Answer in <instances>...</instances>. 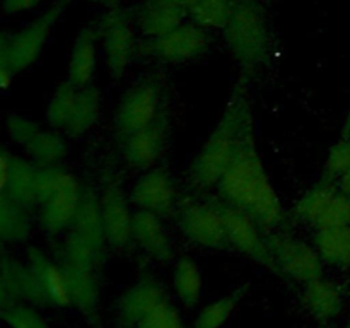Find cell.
<instances>
[{"label":"cell","instance_id":"cell-31","mask_svg":"<svg viewBox=\"0 0 350 328\" xmlns=\"http://www.w3.org/2000/svg\"><path fill=\"white\" fill-rule=\"evenodd\" d=\"M234 10V0H198L188 10L191 23L204 29H224Z\"/></svg>","mask_w":350,"mask_h":328},{"label":"cell","instance_id":"cell-25","mask_svg":"<svg viewBox=\"0 0 350 328\" xmlns=\"http://www.w3.org/2000/svg\"><path fill=\"white\" fill-rule=\"evenodd\" d=\"M101 105L103 96L98 85L91 84L84 89H79L75 108L64 132L70 137H82L89 132L99 120Z\"/></svg>","mask_w":350,"mask_h":328},{"label":"cell","instance_id":"cell-23","mask_svg":"<svg viewBox=\"0 0 350 328\" xmlns=\"http://www.w3.org/2000/svg\"><path fill=\"white\" fill-rule=\"evenodd\" d=\"M303 304L314 320L330 323L344 310V294L337 284L320 277L304 284Z\"/></svg>","mask_w":350,"mask_h":328},{"label":"cell","instance_id":"cell-10","mask_svg":"<svg viewBox=\"0 0 350 328\" xmlns=\"http://www.w3.org/2000/svg\"><path fill=\"white\" fill-rule=\"evenodd\" d=\"M178 226L188 241L208 249L228 248L224 221L214 202H187L181 205Z\"/></svg>","mask_w":350,"mask_h":328},{"label":"cell","instance_id":"cell-34","mask_svg":"<svg viewBox=\"0 0 350 328\" xmlns=\"http://www.w3.org/2000/svg\"><path fill=\"white\" fill-rule=\"evenodd\" d=\"M239 301V290L228 294L214 303L207 304L193 321V328H222L234 313Z\"/></svg>","mask_w":350,"mask_h":328},{"label":"cell","instance_id":"cell-29","mask_svg":"<svg viewBox=\"0 0 350 328\" xmlns=\"http://www.w3.org/2000/svg\"><path fill=\"white\" fill-rule=\"evenodd\" d=\"M24 149L40 166H60L68 152L67 142L60 133L43 128L24 146Z\"/></svg>","mask_w":350,"mask_h":328},{"label":"cell","instance_id":"cell-37","mask_svg":"<svg viewBox=\"0 0 350 328\" xmlns=\"http://www.w3.org/2000/svg\"><path fill=\"white\" fill-rule=\"evenodd\" d=\"M137 328H187L185 327V321L181 318L180 311L176 310L173 303L170 299H164L159 306L154 311H150L146 318L142 320V323Z\"/></svg>","mask_w":350,"mask_h":328},{"label":"cell","instance_id":"cell-13","mask_svg":"<svg viewBox=\"0 0 350 328\" xmlns=\"http://www.w3.org/2000/svg\"><path fill=\"white\" fill-rule=\"evenodd\" d=\"M130 202L140 210L157 215L173 214L178 204V188L173 176L163 167H154L144 173L130 191Z\"/></svg>","mask_w":350,"mask_h":328},{"label":"cell","instance_id":"cell-2","mask_svg":"<svg viewBox=\"0 0 350 328\" xmlns=\"http://www.w3.org/2000/svg\"><path fill=\"white\" fill-rule=\"evenodd\" d=\"M250 115L252 108H250L246 89L243 82H239L232 89L221 120L191 163L188 178L195 188L211 190L217 187L238 150L243 128Z\"/></svg>","mask_w":350,"mask_h":328},{"label":"cell","instance_id":"cell-19","mask_svg":"<svg viewBox=\"0 0 350 328\" xmlns=\"http://www.w3.org/2000/svg\"><path fill=\"white\" fill-rule=\"evenodd\" d=\"M99 40L98 24L85 26L79 31L70 51V62H68V79L77 89H84L92 84L98 65V50L96 41Z\"/></svg>","mask_w":350,"mask_h":328},{"label":"cell","instance_id":"cell-46","mask_svg":"<svg viewBox=\"0 0 350 328\" xmlns=\"http://www.w3.org/2000/svg\"><path fill=\"white\" fill-rule=\"evenodd\" d=\"M340 328H350V320L347 321V323H344V325H342Z\"/></svg>","mask_w":350,"mask_h":328},{"label":"cell","instance_id":"cell-14","mask_svg":"<svg viewBox=\"0 0 350 328\" xmlns=\"http://www.w3.org/2000/svg\"><path fill=\"white\" fill-rule=\"evenodd\" d=\"M167 135L170 120L161 111L150 125L122 140L123 159L132 169H150L164 152Z\"/></svg>","mask_w":350,"mask_h":328},{"label":"cell","instance_id":"cell-33","mask_svg":"<svg viewBox=\"0 0 350 328\" xmlns=\"http://www.w3.org/2000/svg\"><path fill=\"white\" fill-rule=\"evenodd\" d=\"M79 89L70 81H65L55 89L46 108V122L51 128L64 130L75 108Z\"/></svg>","mask_w":350,"mask_h":328},{"label":"cell","instance_id":"cell-3","mask_svg":"<svg viewBox=\"0 0 350 328\" xmlns=\"http://www.w3.org/2000/svg\"><path fill=\"white\" fill-rule=\"evenodd\" d=\"M222 33L245 74L253 75L269 62L272 34L265 10L256 0H234V10Z\"/></svg>","mask_w":350,"mask_h":328},{"label":"cell","instance_id":"cell-11","mask_svg":"<svg viewBox=\"0 0 350 328\" xmlns=\"http://www.w3.org/2000/svg\"><path fill=\"white\" fill-rule=\"evenodd\" d=\"M101 198L103 217H105L106 241L113 248L125 249L133 241V212L130 210L129 200L122 187L109 171L101 176Z\"/></svg>","mask_w":350,"mask_h":328},{"label":"cell","instance_id":"cell-36","mask_svg":"<svg viewBox=\"0 0 350 328\" xmlns=\"http://www.w3.org/2000/svg\"><path fill=\"white\" fill-rule=\"evenodd\" d=\"M2 318L10 328H50L36 311V306L26 303H14L0 308Z\"/></svg>","mask_w":350,"mask_h":328},{"label":"cell","instance_id":"cell-28","mask_svg":"<svg viewBox=\"0 0 350 328\" xmlns=\"http://www.w3.org/2000/svg\"><path fill=\"white\" fill-rule=\"evenodd\" d=\"M340 190L338 183L334 181H328L321 178L313 188L306 191V193L301 197V200L294 205L293 215L297 221L308 222L314 228L317 221L320 219V215L323 214L325 207L330 204L332 198L335 197V193Z\"/></svg>","mask_w":350,"mask_h":328},{"label":"cell","instance_id":"cell-44","mask_svg":"<svg viewBox=\"0 0 350 328\" xmlns=\"http://www.w3.org/2000/svg\"><path fill=\"white\" fill-rule=\"evenodd\" d=\"M173 2H176L178 5H181V7H185L187 10H190L191 5H195L198 0H173Z\"/></svg>","mask_w":350,"mask_h":328},{"label":"cell","instance_id":"cell-30","mask_svg":"<svg viewBox=\"0 0 350 328\" xmlns=\"http://www.w3.org/2000/svg\"><path fill=\"white\" fill-rule=\"evenodd\" d=\"M103 260H105V253L96 249L91 243L85 241L75 231L68 232V236L65 238L64 248H62V263H67V265L75 266V269L96 272L101 266Z\"/></svg>","mask_w":350,"mask_h":328},{"label":"cell","instance_id":"cell-39","mask_svg":"<svg viewBox=\"0 0 350 328\" xmlns=\"http://www.w3.org/2000/svg\"><path fill=\"white\" fill-rule=\"evenodd\" d=\"M44 0H3L2 7L3 12L7 14H19L24 10H31L36 5L43 3Z\"/></svg>","mask_w":350,"mask_h":328},{"label":"cell","instance_id":"cell-42","mask_svg":"<svg viewBox=\"0 0 350 328\" xmlns=\"http://www.w3.org/2000/svg\"><path fill=\"white\" fill-rule=\"evenodd\" d=\"M338 187H340V190L344 191V193H347L350 197V169L342 176V180L338 181Z\"/></svg>","mask_w":350,"mask_h":328},{"label":"cell","instance_id":"cell-16","mask_svg":"<svg viewBox=\"0 0 350 328\" xmlns=\"http://www.w3.org/2000/svg\"><path fill=\"white\" fill-rule=\"evenodd\" d=\"M81 193L82 187L74 176L48 197V200L40 207V221L44 231L50 234H58L74 226L81 204Z\"/></svg>","mask_w":350,"mask_h":328},{"label":"cell","instance_id":"cell-41","mask_svg":"<svg viewBox=\"0 0 350 328\" xmlns=\"http://www.w3.org/2000/svg\"><path fill=\"white\" fill-rule=\"evenodd\" d=\"M14 77H16V72H14L12 68L5 67V65H0V87H2L3 91H7V89L12 85Z\"/></svg>","mask_w":350,"mask_h":328},{"label":"cell","instance_id":"cell-35","mask_svg":"<svg viewBox=\"0 0 350 328\" xmlns=\"http://www.w3.org/2000/svg\"><path fill=\"white\" fill-rule=\"evenodd\" d=\"M350 169V137L344 135L337 144H334L328 152L321 178L338 183L345 173Z\"/></svg>","mask_w":350,"mask_h":328},{"label":"cell","instance_id":"cell-45","mask_svg":"<svg viewBox=\"0 0 350 328\" xmlns=\"http://www.w3.org/2000/svg\"><path fill=\"white\" fill-rule=\"evenodd\" d=\"M344 135L350 137V108L347 113V118H345V125H344Z\"/></svg>","mask_w":350,"mask_h":328},{"label":"cell","instance_id":"cell-4","mask_svg":"<svg viewBox=\"0 0 350 328\" xmlns=\"http://www.w3.org/2000/svg\"><path fill=\"white\" fill-rule=\"evenodd\" d=\"M70 0H57L41 16L14 34H2L0 65L12 68L16 74L29 68L40 58L55 24L65 12Z\"/></svg>","mask_w":350,"mask_h":328},{"label":"cell","instance_id":"cell-27","mask_svg":"<svg viewBox=\"0 0 350 328\" xmlns=\"http://www.w3.org/2000/svg\"><path fill=\"white\" fill-rule=\"evenodd\" d=\"M173 289L178 299L187 308L197 306L204 292V279L202 270L193 258L181 256L178 258L173 270Z\"/></svg>","mask_w":350,"mask_h":328},{"label":"cell","instance_id":"cell-8","mask_svg":"<svg viewBox=\"0 0 350 328\" xmlns=\"http://www.w3.org/2000/svg\"><path fill=\"white\" fill-rule=\"evenodd\" d=\"M211 46V34L197 24H181L180 27L159 38H147L139 43V53L156 58L164 64H185L195 60Z\"/></svg>","mask_w":350,"mask_h":328},{"label":"cell","instance_id":"cell-12","mask_svg":"<svg viewBox=\"0 0 350 328\" xmlns=\"http://www.w3.org/2000/svg\"><path fill=\"white\" fill-rule=\"evenodd\" d=\"M14 303H26L43 308L50 304L43 284L40 282L29 263L3 255L0 273V308Z\"/></svg>","mask_w":350,"mask_h":328},{"label":"cell","instance_id":"cell-7","mask_svg":"<svg viewBox=\"0 0 350 328\" xmlns=\"http://www.w3.org/2000/svg\"><path fill=\"white\" fill-rule=\"evenodd\" d=\"M212 202L217 205L219 212L222 215L226 232H228L229 238V245L238 249V251H241L243 255L255 260L260 265L279 273L275 258H273L272 249H270L269 241H267V232H263L258 222L253 217H250L241 208L228 204L222 198L221 200H215L214 198Z\"/></svg>","mask_w":350,"mask_h":328},{"label":"cell","instance_id":"cell-24","mask_svg":"<svg viewBox=\"0 0 350 328\" xmlns=\"http://www.w3.org/2000/svg\"><path fill=\"white\" fill-rule=\"evenodd\" d=\"M62 266H64L65 277H67L68 296H70L72 306L77 308L88 318L98 316L101 290H99L96 273L91 270L75 269L67 263H62Z\"/></svg>","mask_w":350,"mask_h":328},{"label":"cell","instance_id":"cell-32","mask_svg":"<svg viewBox=\"0 0 350 328\" xmlns=\"http://www.w3.org/2000/svg\"><path fill=\"white\" fill-rule=\"evenodd\" d=\"M27 210L0 195V238L3 243H23L29 238Z\"/></svg>","mask_w":350,"mask_h":328},{"label":"cell","instance_id":"cell-9","mask_svg":"<svg viewBox=\"0 0 350 328\" xmlns=\"http://www.w3.org/2000/svg\"><path fill=\"white\" fill-rule=\"evenodd\" d=\"M272 255L275 258L280 275L308 284L323 277V260L314 246L284 232H267Z\"/></svg>","mask_w":350,"mask_h":328},{"label":"cell","instance_id":"cell-22","mask_svg":"<svg viewBox=\"0 0 350 328\" xmlns=\"http://www.w3.org/2000/svg\"><path fill=\"white\" fill-rule=\"evenodd\" d=\"M72 231L81 234L85 241L91 243L96 249L105 253L106 246V228L103 217L101 198L92 187H82L81 204L75 215Z\"/></svg>","mask_w":350,"mask_h":328},{"label":"cell","instance_id":"cell-6","mask_svg":"<svg viewBox=\"0 0 350 328\" xmlns=\"http://www.w3.org/2000/svg\"><path fill=\"white\" fill-rule=\"evenodd\" d=\"M99 40L103 41L106 68L113 81H120L139 53L135 31L126 10L111 7L98 19Z\"/></svg>","mask_w":350,"mask_h":328},{"label":"cell","instance_id":"cell-18","mask_svg":"<svg viewBox=\"0 0 350 328\" xmlns=\"http://www.w3.org/2000/svg\"><path fill=\"white\" fill-rule=\"evenodd\" d=\"M188 10L173 0H144L137 10V24L146 38H159L183 24Z\"/></svg>","mask_w":350,"mask_h":328},{"label":"cell","instance_id":"cell-26","mask_svg":"<svg viewBox=\"0 0 350 328\" xmlns=\"http://www.w3.org/2000/svg\"><path fill=\"white\" fill-rule=\"evenodd\" d=\"M314 248L328 265L350 269V226L317 229Z\"/></svg>","mask_w":350,"mask_h":328},{"label":"cell","instance_id":"cell-20","mask_svg":"<svg viewBox=\"0 0 350 328\" xmlns=\"http://www.w3.org/2000/svg\"><path fill=\"white\" fill-rule=\"evenodd\" d=\"M38 176H40V164L12 156L9 181L0 191L12 204L29 212L40 205L38 204Z\"/></svg>","mask_w":350,"mask_h":328},{"label":"cell","instance_id":"cell-40","mask_svg":"<svg viewBox=\"0 0 350 328\" xmlns=\"http://www.w3.org/2000/svg\"><path fill=\"white\" fill-rule=\"evenodd\" d=\"M10 167H12V154L9 150H2V156H0V190L9 181Z\"/></svg>","mask_w":350,"mask_h":328},{"label":"cell","instance_id":"cell-15","mask_svg":"<svg viewBox=\"0 0 350 328\" xmlns=\"http://www.w3.org/2000/svg\"><path fill=\"white\" fill-rule=\"evenodd\" d=\"M164 299L166 292L163 286L152 275H142L120 296L116 306L118 328H137Z\"/></svg>","mask_w":350,"mask_h":328},{"label":"cell","instance_id":"cell-38","mask_svg":"<svg viewBox=\"0 0 350 328\" xmlns=\"http://www.w3.org/2000/svg\"><path fill=\"white\" fill-rule=\"evenodd\" d=\"M5 126L10 139L23 147L26 146V144L29 142V140L41 130V126L38 125L36 122H33V120L26 118V116L23 115H16V113L7 115Z\"/></svg>","mask_w":350,"mask_h":328},{"label":"cell","instance_id":"cell-17","mask_svg":"<svg viewBox=\"0 0 350 328\" xmlns=\"http://www.w3.org/2000/svg\"><path fill=\"white\" fill-rule=\"evenodd\" d=\"M133 241L150 258L167 263L174 260V248L161 215L149 210L133 212Z\"/></svg>","mask_w":350,"mask_h":328},{"label":"cell","instance_id":"cell-5","mask_svg":"<svg viewBox=\"0 0 350 328\" xmlns=\"http://www.w3.org/2000/svg\"><path fill=\"white\" fill-rule=\"evenodd\" d=\"M156 75L144 79L130 87L120 99L115 111V133L120 140L146 128L161 115L163 84Z\"/></svg>","mask_w":350,"mask_h":328},{"label":"cell","instance_id":"cell-43","mask_svg":"<svg viewBox=\"0 0 350 328\" xmlns=\"http://www.w3.org/2000/svg\"><path fill=\"white\" fill-rule=\"evenodd\" d=\"M89 2L99 3V5H106V7H109V9H111V7H118L120 3L123 2V0H89Z\"/></svg>","mask_w":350,"mask_h":328},{"label":"cell","instance_id":"cell-21","mask_svg":"<svg viewBox=\"0 0 350 328\" xmlns=\"http://www.w3.org/2000/svg\"><path fill=\"white\" fill-rule=\"evenodd\" d=\"M27 263L34 270L40 282L43 284L44 292H46L51 306H72L70 296H68L67 277H65V270L62 263L53 262L46 253L38 248L27 249Z\"/></svg>","mask_w":350,"mask_h":328},{"label":"cell","instance_id":"cell-1","mask_svg":"<svg viewBox=\"0 0 350 328\" xmlns=\"http://www.w3.org/2000/svg\"><path fill=\"white\" fill-rule=\"evenodd\" d=\"M217 188L222 200L246 212L265 232H272L286 219L279 195L260 157L253 113L246 120L238 150Z\"/></svg>","mask_w":350,"mask_h":328}]
</instances>
